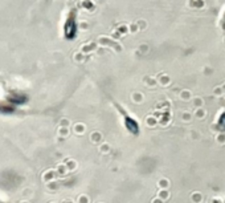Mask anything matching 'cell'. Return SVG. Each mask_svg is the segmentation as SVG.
Returning <instances> with one entry per match:
<instances>
[{
	"instance_id": "obj_1",
	"label": "cell",
	"mask_w": 225,
	"mask_h": 203,
	"mask_svg": "<svg viewBox=\"0 0 225 203\" xmlns=\"http://www.w3.org/2000/svg\"><path fill=\"white\" fill-rule=\"evenodd\" d=\"M21 203H28V202H21Z\"/></svg>"
}]
</instances>
